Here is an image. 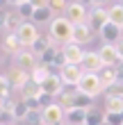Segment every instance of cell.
<instances>
[{"label":"cell","instance_id":"cell-1","mask_svg":"<svg viewBox=\"0 0 123 125\" xmlns=\"http://www.w3.org/2000/svg\"><path fill=\"white\" fill-rule=\"evenodd\" d=\"M71 32H73V23H71L66 16H55L53 23H50L48 36L53 41H59L64 46V43H71Z\"/></svg>","mask_w":123,"mask_h":125},{"label":"cell","instance_id":"cell-2","mask_svg":"<svg viewBox=\"0 0 123 125\" xmlns=\"http://www.w3.org/2000/svg\"><path fill=\"white\" fill-rule=\"evenodd\" d=\"M75 91L78 93H84V95H91V98H96L98 93H103V84H100V77H98V73H84L82 80L78 82L75 86Z\"/></svg>","mask_w":123,"mask_h":125},{"label":"cell","instance_id":"cell-3","mask_svg":"<svg viewBox=\"0 0 123 125\" xmlns=\"http://www.w3.org/2000/svg\"><path fill=\"white\" fill-rule=\"evenodd\" d=\"M39 64H41V59L32 52V50H25V48L21 50L18 55H14V57H11V66H16V68L25 71V73H30V75L34 73V68H37Z\"/></svg>","mask_w":123,"mask_h":125},{"label":"cell","instance_id":"cell-4","mask_svg":"<svg viewBox=\"0 0 123 125\" xmlns=\"http://www.w3.org/2000/svg\"><path fill=\"white\" fill-rule=\"evenodd\" d=\"M66 112L62 109L59 102H53L46 109H41V125H62Z\"/></svg>","mask_w":123,"mask_h":125},{"label":"cell","instance_id":"cell-5","mask_svg":"<svg viewBox=\"0 0 123 125\" xmlns=\"http://www.w3.org/2000/svg\"><path fill=\"white\" fill-rule=\"evenodd\" d=\"M16 36H18L21 46H23L25 50H30V48L34 46V41H37L41 34H39V30H37V25H34V23H23V25L18 27Z\"/></svg>","mask_w":123,"mask_h":125},{"label":"cell","instance_id":"cell-6","mask_svg":"<svg viewBox=\"0 0 123 125\" xmlns=\"http://www.w3.org/2000/svg\"><path fill=\"white\" fill-rule=\"evenodd\" d=\"M59 50H62L66 64H71V66H82L84 52H87V50H82V46H78V43H64Z\"/></svg>","mask_w":123,"mask_h":125},{"label":"cell","instance_id":"cell-7","mask_svg":"<svg viewBox=\"0 0 123 125\" xmlns=\"http://www.w3.org/2000/svg\"><path fill=\"white\" fill-rule=\"evenodd\" d=\"M82 75H84L82 66H71V64H66L64 68H59V80L64 82V86H78V82L82 80Z\"/></svg>","mask_w":123,"mask_h":125},{"label":"cell","instance_id":"cell-8","mask_svg":"<svg viewBox=\"0 0 123 125\" xmlns=\"http://www.w3.org/2000/svg\"><path fill=\"white\" fill-rule=\"evenodd\" d=\"M39 86H41V93L50 95V98H59V95L64 93V82L59 80V75H48Z\"/></svg>","mask_w":123,"mask_h":125},{"label":"cell","instance_id":"cell-9","mask_svg":"<svg viewBox=\"0 0 123 125\" xmlns=\"http://www.w3.org/2000/svg\"><path fill=\"white\" fill-rule=\"evenodd\" d=\"M105 68L103 59H100L98 50H87L84 52V59H82V71L84 73H100Z\"/></svg>","mask_w":123,"mask_h":125},{"label":"cell","instance_id":"cell-10","mask_svg":"<svg viewBox=\"0 0 123 125\" xmlns=\"http://www.w3.org/2000/svg\"><path fill=\"white\" fill-rule=\"evenodd\" d=\"M5 75H7V80H9V84H11L14 91H21L27 84V80H30V73L21 71V68H16V66H9V71H7Z\"/></svg>","mask_w":123,"mask_h":125},{"label":"cell","instance_id":"cell-11","mask_svg":"<svg viewBox=\"0 0 123 125\" xmlns=\"http://www.w3.org/2000/svg\"><path fill=\"white\" fill-rule=\"evenodd\" d=\"M107 23H110V16H107L105 7H93V9L89 11V27H91V30L100 32Z\"/></svg>","mask_w":123,"mask_h":125},{"label":"cell","instance_id":"cell-12","mask_svg":"<svg viewBox=\"0 0 123 125\" xmlns=\"http://www.w3.org/2000/svg\"><path fill=\"white\" fill-rule=\"evenodd\" d=\"M93 41V30L87 23H80V25H73V32H71V43H78V46H82V43H89Z\"/></svg>","mask_w":123,"mask_h":125},{"label":"cell","instance_id":"cell-13","mask_svg":"<svg viewBox=\"0 0 123 125\" xmlns=\"http://www.w3.org/2000/svg\"><path fill=\"white\" fill-rule=\"evenodd\" d=\"M98 55H100V59H103L105 66H116L121 62L119 50H116V43H103L100 50H98Z\"/></svg>","mask_w":123,"mask_h":125},{"label":"cell","instance_id":"cell-14","mask_svg":"<svg viewBox=\"0 0 123 125\" xmlns=\"http://www.w3.org/2000/svg\"><path fill=\"white\" fill-rule=\"evenodd\" d=\"M66 18H68L73 25H80V23H84V21H87V7H84V5H80L78 0H75V2H68Z\"/></svg>","mask_w":123,"mask_h":125},{"label":"cell","instance_id":"cell-15","mask_svg":"<svg viewBox=\"0 0 123 125\" xmlns=\"http://www.w3.org/2000/svg\"><path fill=\"white\" fill-rule=\"evenodd\" d=\"M98 36H100L105 43H119V41L123 39V30H121L119 25H114V23H107L103 30L98 32Z\"/></svg>","mask_w":123,"mask_h":125},{"label":"cell","instance_id":"cell-16","mask_svg":"<svg viewBox=\"0 0 123 125\" xmlns=\"http://www.w3.org/2000/svg\"><path fill=\"white\" fill-rule=\"evenodd\" d=\"M98 77H100V84H103L105 91L112 89V86L119 82V75H116V68H114V66H105V68L98 73Z\"/></svg>","mask_w":123,"mask_h":125},{"label":"cell","instance_id":"cell-17","mask_svg":"<svg viewBox=\"0 0 123 125\" xmlns=\"http://www.w3.org/2000/svg\"><path fill=\"white\" fill-rule=\"evenodd\" d=\"M2 48H5L11 57H14V55H18L21 50H23V46H21V41H18V36H16V34H11V32H7V36L2 39Z\"/></svg>","mask_w":123,"mask_h":125},{"label":"cell","instance_id":"cell-18","mask_svg":"<svg viewBox=\"0 0 123 125\" xmlns=\"http://www.w3.org/2000/svg\"><path fill=\"white\" fill-rule=\"evenodd\" d=\"M23 23H25V21L18 16V11H16V9H9V14H7V23H5V30L11 32V34H16L18 27L23 25Z\"/></svg>","mask_w":123,"mask_h":125},{"label":"cell","instance_id":"cell-19","mask_svg":"<svg viewBox=\"0 0 123 125\" xmlns=\"http://www.w3.org/2000/svg\"><path fill=\"white\" fill-rule=\"evenodd\" d=\"M105 112L107 114H123V98H119V95H107L105 98Z\"/></svg>","mask_w":123,"mask_h":125},{"label":"cell","instance_id":"cell-20","mask_svg":"<svg viewBox=\"0 0 123 125\" xmlns=\"http://www.w3.org/2000/svg\"><path fill=\"white\" fill-rule=\"evenodd\" d=\"M107 16H110V23L123 27V5L121 2H114L112 7H107Z\"/></svg>","mask_w":123,"mask_h":125},{"label":"cell","instance_id":"cell-21","mask_svg":"<svg viewBox=\"0 0 123 125\" xmlns=\"http://www.w3.org/2000/svg\"><path fill=\"white\" fill-rule=\"evenodd\" d=\"M107 123V114L105 112H100V109H89L87 112V121H84V125H105Z\"/></svg>","mask_w":123,"mask_h":125},{"label":"cell","instance_id":"cell-22","mask_svg":"<svg viewBox=\"0 0 123 125\" xmlns=\"http://www.w3.org/2000/svg\"><path fill=\"white\" fill-rule=\"evenodd\" d=\"M64 121H66V125H84L87 112H82V109H68L66 116H64Z\"/></svg>","mask_w":123,"mask_h":125},{"label":"cell","instance_id":"cell-23","mask_svg":"<svg viewBox=\"0 0 123 125\" xmlns=\"http://www.w3.org/2000/svg\"><path fill=\"white\" fill-rule=\"evenodd\" d=\"M53 43H55V41H53V39H50V36H39V39H37V41H34V46H32L30 50H32V52H34V55H37V57H39V59H41V55H43V52H46V50H48V48H53Z\"/></svg>","mask_w":123,"mask_h":125},{"label":"cell","instance_id":"cell-24","mask_svg":"<svg viewBox=\"0 0 123 125\" xmlns=\"http://www.w3.org/2000/svg\"><path fill=\"white\" fill-rule=\"evenodd\" d=\"M53 18H55V14L50 7H41V9H34V16H32V23L37 25V23H53Z\"/></svg>","mask_w":123,"mask_h":125},{"label":"cell","instance_id":"cell-25","mask_svg":"<svg viewBox=\"0 0 123 125\" xmlns=\"http://www.w3.org/2000/svg\"><path fill=\"white\" fill-rule=\"evenodd\" d=\"M73 109H82V112H89V109H93V98H91V95H84V93H78V91H75Z\"/></svg>","mask_w":123,"mask_h":125},{"label":"cell","instance_id":"cell-26","mask_svg":"<svg viewBox=\"0 0 123 125\" xmlns=\"http://www.w3.org/2000/svg\"><path fill=\"white\" fill-rule=\"evenodd\" d=\"M18 93H21V98H39V95H41V86L34 82V80H27V84Z\"/></svg>","mask_w":123,"mask_h":125},{"label":"cell","instance_id":"cell-27","mask_svg":"<svg viewBox=\"0 0 123 125\" xmlns=\"http://www.w3.org/2000/svg\"><path fill=\"white\" fill-rule=\"evenodd\" d=\"M48 75H53V66H46V64H39L37 68H34V73L30 75V80H34L37 84H41L43 80H46Z\"/></svg>","mask_w":123,"mask_h":125},{"label":"cell","instance_id":"cell-28","mask_svg":"<svg viewBox=\"0 0 123 125\" xmlns=\"http://www.w3.org/2000/svg\"><path fill=\"white\" fill-rule=\"evenodd\" d=\"M27 114H30L27 105H25L23 100H18V102H16V107H14V114H11V116H14V123H16V121H18V123H23V121L27 118Z\"/></svg>","mask_w":123,"mask_h":125},{"label":"cell","instance_id":"cell-29","mask_svg":"<svg viewBox=\"0 0 123 125\" xmlns=\"http://www.w3.org/2000/svg\"><path fill=\"white\" fill-rule=\"evenodd\" d=\"M14 9L18 11V16L25 21V23H32V16H34V7L30 2H25V5H21V7H14Z\"/></svg>","mask_w":123,"mask_h":125},{"label":"cell","instance_id":"cell-30","mask_svg":"<svg viewBox=\"0 0 123 125\" xmlns=\"http://www.w3.org/2000/svg\"><path fill=\"white\" fill-rule=\"evenodd\" d=\"M73 102H75V91H64L62 95H59V105H62V109L64 112H68V109H73Z\"/></svg>","mask_w":123,"mask_h":125},{"label":"cell","instance_id":"cell-31","mask_svg":"<svg viewBox=\"0 0 123 125\" xmlns=\"http://www.w3.org/2000/svg\"><path fill=\"white\" fill-rule=\"evenodd\" d=\"M48 7L53 9V14L62 16V14H66V9H68V0H50Z\"/></svg>","mask_w":123,"mask_h":125},{"label":"cell","instance_id":"cell-32","mask_svg":"<svg viewBox=\"0 0 123 125\" xmlns=\"http://www.w3.org/2000/svg\"><path fill=\"white\" fill-rule=\"evenodd\" d=\"M11 84H9V80H7V75H0V100H5V98H9L11 93Z\"/></svg>","mask_w":123,"mask_h":125},{"label":"cell","instance_id":"cell-33","mask_svg":"<svg viewBox=\"0 0 123 125\" xmlns=\"http://www.w3.org/2000/svg\"><path fill=\"white\" fill-rule=\"evenodd\" d=\"M23 123H27V125H41V112H30Z\"/></svg>","mask_w":123,"mask_h":125},{"label":"cell","instance_id":"cell-34","mask_svg":"<svg viewBox=\"0 0 123 125\" xmlns=\"http://www.w3.org/2000/svg\"><path fill=\"white\" fill-rule=\"evenodd\" d=\"M107 125H123V114H107Z\"/></svg>","mask_w":123,"mask_h":125},{"label":"cell","instance_id":"cell-35","mask_svg":"<svg viewBox=\"0 0 123 125\" xmlns=\"http://www.w3.org/2000/svg\"><path fill=\"white\" fill-rule=\"evenodd\" d=\"M107 95H119V98H123V82H116L112 89H107Z\"/></svg>","mask_w":123,"mask_h":125},{"label":"cell","instance_id":"cell-36","mask_svg":"<svg viewBox=\"0 0 123 125\" xmlns=\"http://www.w3.org/2000/svg\"><path fill=\"white\" fill-rule=\"evenodd\" d=\"M30 5L34 7V9H41V7H48L50 0H30Z\"/></svg>","mask_w":123,"mask_h":125},{"label":"cell","instance_id":"cell-37","mask_svg":"<svg viewBox=\"0 0 123 125\" xmlns=\"http://www.w3.org/2000/svg\"><path fill=\"white\" fill-rule=\"evenodd\" d=\"M7 14H9V9H0V27H5L7 23Z\"/></svg>","mask_w":123,"mask_h":125},{"label":"cell","instance_id":"cell-38","mask_svg":"<svg viewBox=\"0 0 123 125\" xmlns=\"http://www.w3.org/2000/svg\"><path fill=\"white\" fill-rule=\"evenodd\" d=\"M114 68H116V75H119V82H123V62H119L116 66H114Z\"/></svg>","mask_w":123,"mask_h":125},{"label":"cell","instance_id":"cell-39","mask_svg":"<svg viewBox=\"0 0 123 125\" xmlns=\"http://www.w3.org/2000/svg\"><path fill=\"white\" fill-rule=\"evenodd\" d=\"M25 2H30V0H9V5H14V7H21V5H25Z\"/></svg>","mask_w":123,"mask_h":125},{"label":"cell","instance_id":"cell-40","mask_svg":"<svg viewBox=\"0 0 123 125\" xmlns=\"http://www.w3.org/2000/svg\"><path fill=\"white\" fill-rule=\"evenodd\" d=\"M116 50H119V57H121V62H123V39L116 43Z\"/></svg>","mask_w":123,"mask_h":125},{"label":"cell","instance_id":"cell-41","mask_svg":"<svg viewBox=\"0 0 123 125\" xmlns=\"http://www.w3.org/2000/svg\"><path fill=\"white\" fill-rule=\"evenodd\" d=\"M7 5H9V0H0V9H7Z\"/></svg>","mask_w":123,"mask_h":125},{"label":"cell","instance_id":"cell-42","mask_svg":"<svg viewBox=\"0 0 123 125\" xmlns=\"http://www.w3.org/2000/svg\"><path fill=\"white\" fill-rule=\"evenodd\" d=\"M78 2H80V5H84V2H91V5H93V0H78Z\"/></svg>","mask_w":123,"mask_h":125},{"label":"cell","instance_id":"cell-43","mask_svg":"<svg viewBox=\"0 0 123 125\" xmlns=\"http://www.w3.org/2000/svg\"><path fill=\"white\" fill-rule=\"evenodd\" d=\"M121 5H123V0H121Z\"/></svg>","mask_w":123,"mask_h":125},{"label":"cell","instance_id":"cell-44","mask_svg":"<svg viewBox=\"0 0 123 125\" xmlns=\"http://www.w3.org/2000/svg\"><path fill=\"white\" fill-rule=\"evenodd\" d=\"M9 125H14V123H9Z\"/></svg>","mask_w":123,"mask_h":125},{"label":"cell","instance_id":"cell-45","mask_svg":"<svg viewBox=\"0 0 123 125\" xmlns=\"http://www.w3.org/2000/svg\"><path fill=\"white\" fill-rule=\"evenodd\" d=\"M121 30H123V27H121Z\"/></svg>","mask_w":123,"mask_h":125},{"label":"cell","instance_id":"cell-46","mask_svg":"<svg viewBox=\"0 0 123 125\" xmlns=\"http://www.w3.org/2000/svg\"><path fill=\"white\" fill-rule=\"evenodd\" d=\"M0 125H2V123H0Z\"/></svg>","mask_w":123,"mask_h":125},{"label":"cell","instance_id":"cell-47","mask_svg":"<svg viewBox=\"0 0 123 125\" xmlns=\"http://www.w3.org/2000/svg\"><path fill=\"white\" fill-rule=\"evenodd\" d=\"M64 123H66V121H64Z\"/></svg>","mask_w":123,"mask_h":125},{"label":"cell","instance_id":"cell-48","mask_svg":"<svg viewBox=\"0 0 123 125\" xmlns=\"http://www.w3.org/2000/svg\"><path fill=\"white\" fill-rule=\"evenodd\" d=\"M105 125H107V123H105Z\"/></svg>","mask_w":123,"mask_h":125}]
</instances>
